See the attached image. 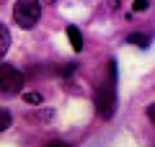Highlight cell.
Wrapping results in <instances>:
<instances>
[{
	"instance_id": "6da1fadb",
	"label": "cell",
	"mask_w": 155,
	"mask_h": 147,
	"mask_svg": "<svg viewBox=\"0 0 155 147\" xmlns=\"http://www.w3.org/2000/svg\"><path fill=\"white\" fill-rule=\"evenodd\" d=\"M39 16H41V5L39 0H16L13 5V18L21 28H34L39 23Z\"/></svg>"
},
{
	"instance_id": "7a4b0ae2",
	"label": "cell",
	"mask_w": 155,
	"mask_h": 147,
	"mask_svg": "<svg viewBox=\"0 0 155 147\" xmlns=\"http://www.w3.org/2000/svg\"><path fill=\"white\" fill-rule=\"evenodd\" d=\"M96 111H98L101 119H111L116 111V90L114 85H109V83H104V85H98V90H96Z\"/></svg>"
},
{
	"instance_id": "3957f363",
	"label": "cell",
	"mask_w": 155,
	"mask_h": 147,
	"mask_svg": "<svg viewBox=\"0 0 155 147\" xmlns=\"http://www.w3.org/2000/svg\"><path fill=\"white\" fill-rule=\"evenodd\" d=\"M0 90L5 96H16L23 90V75L11 65H0Z\"/></svg>"
},
{
	"instance_id": "277c9868",
	"label": "cell",
	"mask_w": 155,
	"mask_h": 147,
	"mask_svg": "<svg viewBox=\"0 0 155 147\" xmlns=\"http://www.w3.org/2000/svg\"><path fill=\"white\" fill-rule=\"evenodd\" d=\"M67 39H70V44H72V49H75V52H80V49H83V34L78 31L75 26H67Z\"/></svg>"
},
{
	"instance_id": "5b68a950",
	"label": "cell",
	"mask_w": 155,
	"mask_h": 147,
	"mask_svg": "<svg viewBox=\"0 0 155 147\" xmlns=\"http://www.w3.org/2000/svg\"><path fill=\"white\" fill-rule=\"evenodd\" d=\"M8 49H11V31L5 23H0V57H5Z\"/></svg>"
},
{
	"instance_id": "8992f818",
	"label": "cell",
	"mask_w": 155,
	"mask_h": 147,
	"mask_svg": "<svg viewBox=\"0 0 155 147\" xmlns=\"http://www.w3.org/2000/svg\"><path fill=\"white\" fill-rule=\"evenodd\" d=\"M129 44H134V47L145 49V47L150 44V36H145V34H132V36H129Z\"/></svg>"
},
{
	"instance_id": "52a82bcc",
	"label": "cell",
	"mask_w": 155,
	"mask_h": 147,
	"mask_svg": "<svg viewBox=\"0 0 155 147\" xmlns=\"http://www.w3.org/2000/svg\"><path fill=\"white\" fill-rule=\"evenodd\" d=\"M11 124H13V116H11V111L0 109V132H5Z\"/></svg>"
},
{
	"instance_id": "ba28073f",
	"label": "cell",
	"mask_w": 155,
	"mask_h": 147,
	"mask_svg": "<svg viewBox=\"0 0 155 147\" xmlns=\"http://www.w3.org/2000/svg\"><path fill=\"white\" fill-rule=\"evenodd\" d=\"M23 101H26V103H31V106H39V103H41V93L28 90V93H23Z\"/></svg>"
},
{
	"instance_id": "9c48e42d",
	"label": "cell",
	"mask_w": 155,
	"mask_h": 147,
	"mask_svg": "<svg viewBox=\"0 0 155 147\" xmlns=\"http://www.w3.org/2000/svg\"><path fill=\"white\" fill-rule=\"evenodd\" d=\"M147 5H150V0H134V3H132V8H134V11H137V13L147 11Z\"/></svg>"
},
{
	"instance_id": "30bf717a",
	"label": "cell",
	"mask_w": 155,
	"mask_h": 147,
	"mask_svg": "<svg viewBox=\"0 0 155 147\" xmlns=\"http://www.w3.org/2000/svg\"><path fill=\"white\" fill-rule=\"evenodd\" d=\"M147 116H150V119L155 121V103H153V106H150V109H147Z\"/></svg>"
},
{
	"instance_id": "8fae6325",
	"label": "cell",
	"mask_w": 155,
	"mask_h": 147,
	"mask_svg": "<svg viewBox=\"0 0 155 147\" xmlns=\"http://www.w3.org/2000/svg\"><path fill=\"white\" fill-rule=\"evenodd\" d=\"M106 3H109V8H114V11L119 8V0H106Z\"/></svg>"
},
{
	"instance_id": "7c38bea8",
	"label": "cell",
	"mask_w": 155,
	"mask_h": 147,
	"mask_svg": "<svg viewBox=\"0 0 155 147\" xmlns=\"http://www.w3.org/2000/svg\"><path fill=\"white\" fill-rule=\"evenodd\" d=\"M3 3H5V0H0V5H3Z\"/></svg>"
}]
</instances>
